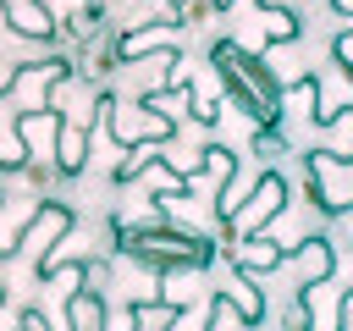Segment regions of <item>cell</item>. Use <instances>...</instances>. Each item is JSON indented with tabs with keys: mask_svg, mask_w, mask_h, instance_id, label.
<instances>
[{
	"mask_svg": "<svg viewBox=\"0 0 353 331\" xmlns=\"http://www.w3.org/2000/svg\"><path fill=\"white\" fill-rule=\"evenodd\" d=\"M116 254L154 276H193L215 265V243L182 221H116Z\"/></svg>",
	"mask_w": 353,
	"mask_h": 331,
	"instance_id": "cell-1",
	"label": "cell"
},
{
	"mask_svg": "<svg viewBox=\"0 0 353 331\" xmlns=\"http://www.w3.org/2000/svg\"><path fill=\"white\" fill-rule=\"evenodd\" d=\"M210 66H215L221 94H226L232 110H243L254 127H281V116H287V83L270 72L265 55L243 50L237 39H215L210 44Z\"/></svg>",
	"mask_w": 353,
	"mask_h": 331,
	"instance_id": "cell-2",
	"label": "cell"
},
{
	"mask_svg": "<svg viewBox=\"0 0 353 331\" xmlns=\"http://www.w3.org/2000/svg\"><path fill=\"white\" fill-rule=\"evenodd\" d=\"M99 116L110 121V132H116V143H121V149L165 143V138L176 132V121H171V116H160V110H149V105H116V99H99Z\"/></svg>",
	"mask_w": 353,
	"mask_h": 331,
	"instance_id": "cell-3",
	"label": "cell"
},
{
	"mask_svg": "<svg viewBox=\"0 0 353 331\" xmlns=\"http://www.w3.org/2000/svg\"><path fill=\"white\" fill-rule=\"evenodd\" d=\"M281 199H287V182H281L276 171H259V182H254V193L243 199V210H237V221L226 226V237H232V243L259 237V232H265V221H276V215H281Z\"/></svg>",
	"mask_w": 353,
	"mask_h": 331,
	"instance_id": "cell-4",
	"label": "cell"
},
{
	"mask_svg": "<svg viewBox=\"0 0 353 331\" xmlns=\"http://www.w3.org/2000/svg\"><path fill=\"white\" fill-rule=\"evenodd\" d=\"M61 127H66V110L44 105V110H17V132H22V149H28V166H55L61 154Z\"/></svg>",
	"mask_w": 353,
	"mask_h": 331,
	"instance_id": "cell-5",
	"label": "cell"
},
{
	"mask_svg": "<svg viewBox=\"0 0 353 331\" xmlns=\"http://www.w3.org/2000/svg\"><path fill=\"white\" fill-rule=\"evenodd\" d=\"M165 50H176V22H160V28L138 22V28H127V33L110 44V66H127V61H149V55H165Z\"/></svg>",
	"mask_w": 353,
	"mask_h": 331,
	"instance_id": "cell-6",
	"label": "cell"
},
{
	"mask_svg": "<svg viewBox=\"0 0 353 331\" xmlns=\"http://www.w3.org/2000/svg\"><path fill=\"white\" fill-rule=\"evenodd\" d=\"M226 259H232L243 276H254V281H259L265 270L287 265V243H270V237L259 232V237H243V243H232V248H226Z\"/></svg>",
	"mask_w": 353,
	"mask_h": 331,
	"instance_id": "cell-7",
	"label": "cell"
},
{
	"mask_svg": "<svg viewBox=\"0 0 353 331\" xmlns=\"http://www.w3.org/2000/svg\"><path fill=\"white\" fill-rule=\"evenodd\" d=\"M66 232H72V210H66V204H55V199H44L22 243H33V248H44V254H50V248H61V237H66ZM44 254H39V259H44Z\"/></svg>",
	"mask_w": 353,
	"mask_h": 331,
	"instance_id": "cell-8",
	"label": "cell"
},
{
	"mask_svg": "<svg viewBox=\"0 0 353 331\" xmlns=\"http://www.w3.org/2000/svg\"><path fill=\"white\" fill-rule=\"evenodd\" d=\"M39 204H44L39 193H28V199H6V210H0V259L22 248V237H28L33 215H39Z\"/></svg>",
	"mask_w": 353,
	"mask_h": 331,
	"instance_id": "cell-9",
	"label": "cell"
},
{
	"mask_svg": "<svg viewBox=\"0 0 353 331\" xmlns=\"http://www.w3.org/2000/svg\"><path fill=\"white\" fill-rule=\"evenodd\" d=\"M221 298L226 303H237V314L254 325V320H265V298H259V287H254V276H243L232 259H226V270H221Z\"/></svg>",
	"mask_w": 353,
	"mask_h": 331,
	"instance_id": "cell-10",
	"label": "cell"
},
{
	"mask_svg": "<svg viewBox=\"0 0 353 331\" xmlns=\"http://www.w3.org/2000/svg\"><path fill=\"white\" fill-rule=\"evenodd\" d=\"M287 259L303 270V281H298V287H320V281L331 276V265H336V254H331V237H309V243H298Z\"/></svg>",
	"mask_w": 353,
	"mask_h": 331,
	"instance_id": "cell-11",
	"label": "cell"
},
{
	"mask_svg": "<svg viewBox=\"0 0 353 331\" xmlns=\"http://www.w3.org/2000/svg\"><path fill=\"white\" fill-rule=\"evenodd\" d=\"M83 166H88V127L66 116V127H61V154H55V171H66V177H77Z\"/></svg>",
	"mask_w": 353,
	"mask_h": 331,
	"instance_id": "cell-12",
	"label": "cell"
},
{
	"mask_svg": "<svg viewBox=\"0 0 353 331\" xmlns=\"http://www.w3.org/2000/svg\"><path fill=\"white\" fill-rule=\"evenodd\" d=\"M331 121V143H320V154H331V160H347L353 166V105L347 110H336V116H325Z\"/></svg>",
	"mask_w": 353,
	"mask_h": 331,
	"instance_id": "cell-13",
	"label": "cell"
},
{
	"mask_svg": "<svg viewBox=\"0 0 353 331\" xmlns=\"http://www.w3.org/2000/svg\"><path fill=\"white\" fill-rule=\"evenodd\" d=\"M204 331H248V320L237 314V303H226L221 292H215V303H210V325Z\"/></svg>",
	"mask_w": 353,
	"mask_h": 331,
	"instance_id": "cell-14",
	"label": "cell"
},
{
	"mask_svg": "<svg viewBox=\"0 0 353 331\" xmlns=\"http://www.w3.org/2000/svg\"><path fill=\"white\" fill-rule=\"evenodd\" d=\"M138 303H121V309H105V325L99 331H138Z\"/></svg>",
	"mask_w": 353,
	"mask_h": 331,
	"instance_id": "cell-15",
	"label": "cell"
},
{
	"mask_svg": "<svg viewBox=\"0 0 353 331\" xmlns=\"http://www.w3.org/2000/svg\"><path fill=\"white\" fill-rule=\"evenodd\" d=\"M0 331H28V309H11V303H0Z\"/></svg>",
	"mask_w": 353,
	"mask_h": 331,
	"instance_id": "cell-16",
	"label": "cell"
},
{
	"mask_svg": "<svg viewBox=\"0 0 353 331\" xmlns=\"http://www.w3.org/2000/svg\"><path fill=\"white\" fill-rule=\"evenodd\" d=\"M331 50H336V61H342V72L353 77V33H342V39L331 44Z\"/></svg>",
	"mask_w": 353,
	"mask_h": 331,
	"instance_id": "cell-17",
	"label": "cell"
},
{
	"mask_svg": "<svg viewBox=\"0 0 353 331\" xmlns=\"http://www.w3.org/2000/svg\"><path fill=\"white\" fill-rule=\"evenodd\" d=\"M17 72H22V61H17V66H6V61H0V94H11V88H17Z\"/></svg>",
	"mask_w": 353,
	"mask_h": 331,
	"instance_id": "cell-18",
	"label": "cell"
},
{
	"mask_svg": "<svg viewBox=\"0 0 353 331\" xmlns=\"http://www.w3.org/2000/svg\"><path fill=\"white\" fill-rule=\"evenodd\" d=\"M331 6H336V11H342V17H353V0H331Z\"/></svg>",
	"mask_w": 353,
	"mask_h": 331,
	"instance_id": "cell-19",
	"label": "cell"
},
{
	"mask_svg": "<svg viewBox=\"0 0 353 331\" xmlns=\"http://www.w3.org/2000/svg\"><path fill=\"white\" fill-rule=\"evenodd\" d=\"M204 6H215V0H193V11H204Z\"/></svg>",
	"mask_w": 353,
	"mask_h": 331,
	"instance_id": "cell-20",
	"label": "cell"
},
{
	"mask_svg": "<svg viewBox=\"0 0 353 331\" xmlns=\"http://www.w3.org/2000/svg\"><path fill=\"white\" fill-rule=\"evenodd\" d=\"M0 204H6V193H0Z\"/></svg>",
	"mask_w": 353,
	"mask_h": 331,
	"instance_id": "cell-21",
	"label": "cell"
},
{
	"mask_svg": "<svg viewBox=\"0 0 353 331\" xmlns=\"http://www.w3.org/2000/svg\"><path fill=\"white\" fill-rule=\"evenodd\" d=\"M0 177H6V166H0Z\"/></svg>",
	"mask_w": 353,
	"mask_h": 331,
	"instance_id": "cell-22",
	"label": "cell"
}]
</instances>
